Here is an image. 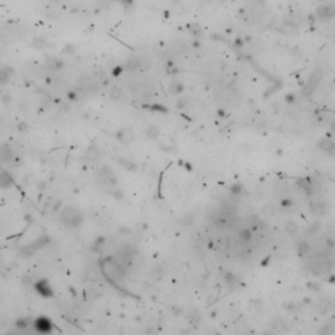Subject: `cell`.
<instances>
[{"mask_svg": "<svg viewBox=\"0 0 335 335\" xmlns=\"http://www.w3.org/2000/svg\"><path fill=\"white\" fill-rule=\"evenodd\" d=\"M60 219L67 227H71V228L79 227L81 224V221H83V217H81L80 212H79L76 208H74V207H66V208L63 210V212H62Z\"/></svg>", "mask_w": 335, "mask_h": 335, "instance_id": "6da1fadb", "label": "cell"}, {"mask_svg": "<svg viewBox=\"0 0 335 335\" xmlns=\"http://www.w3.org/2000/svg\"><path fill=\"white\" fill-rule=\"evenodd\" d=\"M318 147L325 151L330 157H335V141L331 138H322L318 141Z\"/></svg>", "mask_w": 335, "mask_h": 335, "instance_id": "7a4b0ae2", "label": "cell"}, {"mask_svg": "<svg viewBox=\"0 0 335 335\" xmlns=\"http://www.w3.org/2000/svg\"><path fill=\"white\" fill-rule=\"evenodd\" d=\"M36 329L41 332H49L51 329V323L46 318H39V320L36 321Z\"/></svg>", "mask_w": 335, "mask_h": 335, "instance_id": "3957f363", "label": "cell"}, {"mask_svg": "<svg viewBox=\"0 0 335 335\" xmlns=\"http://www.w3.org/2000/svg\"><path fill=\"white\" fill-rule=\"evenodd\" d=\"M12 158V151L8 146H0V162H8Z\"/></svg>", "mask_w": 335, "mask_h": 335, "instance_id": "277c9868", "label": "cell"}, {"mask_svg": "<svg viewBox=\"0 0 335 335\" xmlns=\"http://www.w3.org/2000/svg\"><path fill=\"white\" fill-rule=\"evenodd\" d=\"M310 207H312V210L316 212V213H320V215H323L326 212V204L323 202H320V200H313L310 203Z\"/></svg>", "mask_w": 335, "mask_h": 335, "instance_id": "5b68a950", "label": "cell"}, {"mask_svg": "<svg viewBox=\"0 0 335 335\" xmlns=\"http://www.w3.org/2000/svg\"><path fill=\"white\" fill-rule=\"evenodd\" d=\"M284 230L287 233H288L289 236H292V237H294L296 236L297 233H299V225H297V222H294V221H288L285 224V227H284Z\"/></svg>", "mask_w": 335, "mask_h": 335, "instance_id": "8992f818", "label": "cell"}, {"mask_svg": "<svg viewBox=\"0 0 335 335\" xmlns=\"http://www.w3.org/2000/svg\"><path fill=\"white\" fill-rule=\"evenodd\" d=\"M309 250H310V246H309V244H308L306 241H302V240H301V241L297 242V251H299L300 255H305V254H308Z\"/></svg>", "mask_w": 335, "mask_h": 335, "instance_id": "52a82bcc", "label": "cell"}, {"mask_svg": "<svg viewBox=\"0 0 335 335\" xmlns=\"http://www.w3.org/2000/svg\"><path fill=\"white\" fill-rule=\"evenodd\" d=\"M238 237H240V240L242 242H249L253 237V233L250 229H241L240 233H238Z\"/></svg>", "mask_w": 335, "mask_h": 335, "instance_id": "ba28073f", "label": "cell"}, {"mask_svg": "<svg viewBox=\"0 0 335 335\" xmlns=\"http://www.w3.org/2000/svg\"><path fill=\"white\" fill-rule=\"evenodd\" d=\"M37 289L39 291V293L45 294V296H47V294H51V291H50V288H49V285H47L45 282L38 283V284H37Z\"/></svg>", "mask_w": 335, "mask_h": 335, "instance_id": "9c48e42d", "label": "cell"}, {"mask_svg": "<svg viewBox=\"0 0 335 335\" xmlns=\"http://www.w3.org/2000/svg\"><path fill=\"white\" fill-rule=\"evenodd\" d=\"M321 228H322V224H321V222H320V221H316V222H313V224L308 228V234H314V233H317Z\"/></svg>", "mask_w": 335, "mask_h": 335, "instance_id": "30bf717a", "label": "cell"}, {"mask_svg": "<svg viewBox=\"0 0 335 335\" xmlns=\"http://www.w3.org/2000/svg\"><path fill=\"white\" fill-rule=\"evenodd\" d=\"M242 189H244V186L241 183H234V185H232V187H230V193L233 195H240L242 193Z\"/></svg>", "mask_w": 335, "mask_h": 335, "instance_id": "8fae6325", "label": "cell"}, {"mask_svg": "<svg viewBox=\"0 0 335 335\" xmlns=\"http://www.w3.org/2000/svg\"><path fill=\"white\" fill-rule=\"evenodd\" d=\"M0 181H3V183L0 185L2 187H8V186H9L11 183H12L11 179H9V177H8V175H7L5 173H2V174H0Z\"/></svg>", "mask_w": 335, "mask_h": 335, "instance_id": "7c38bea8", "label": "cell"}, {"mask_svg": "<svg viewBox=\"0 0 335 335\" xmlns=\"http://www.w3.org/2000/svg\"><path fill=\"white\" fill-rule=\"evenodd\" d=\"M308 288L316 293V292H320L321 291V285H320V283H317V282H309L308 283Z\"/></svg>", "mask_w": 335, "mask_h": 335, "instance_id": "4fadbf2b", "label": "cell"}, {"mask_svg": "<svg viewBox=\"0 0 335 335\" xmlns=\"http://www.w3.org/2000/svg\"><path fill=\"white\" fill-rule=\"evenodd\" d=\"M280 204H282L283 208H289V207H292L293 202H292V199H291V198H284V199H282Z\"/></svg>", "mask_w": 335, "mask_h": 335, "instance_id": "5bb4252c", "label": "cell"}, {"mask_svg": "<svg viewBox=\"0 0 335 335\" xmlns=\"http://www.w3.org/2000/svg\"><path fill=\"white\" fill-rule=\"evenodd\" d=\"M225 279H227V282L229 283V284H234L237 280H236V277L232 275V274H227V276H225Z\"/></svg>", "mask_w": 335, "mask_h": 335, "instance_id": "9a60e30c", "label": "cell"}, {"mask_svg": "<svg viewBox=\"0 0 335 335\" xmlns=\"http://www.w3.org/2000/svg\"><path fill=\"white\" fill-rule=\"evenodd\" d=\"M326 245H327V246H329L330 249L335 248V240H331V238H329V240L326 241Z\"/></svg>", "mask_w": 335, "mask_h": 335, "instance_id": "2e32d148", "label": "cell"}, {"mask_svg": "<svg viewBox=\"0 0 335 335\" xmlns=\"http://www.w3.org/2000/svg\"><path fill=\"white\" fill-rule=\"evenodd\" d=\"M285 101L288 102V103H293V102H294V96H293V94H288V96L285 97Z\"/></svg>", "mask_w": 335, "mask_h": 335, "instance_id": "e0dca14e", "label": "cell"}, {"mask_svg": "<svg viewBox=\"0 0 335 335\" xmlns=\"http://www.w3.org/2000/svg\"><path fill=\"white\" fill-rule=\"evenodd\" d=\"M331 129H332V131H335V123H332V126H331Z\"/></svg>", "mask_w": 335, "mask_h": 335, "instance_id": "ac0fdd59", "label": "cell"}]
</instances>
